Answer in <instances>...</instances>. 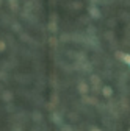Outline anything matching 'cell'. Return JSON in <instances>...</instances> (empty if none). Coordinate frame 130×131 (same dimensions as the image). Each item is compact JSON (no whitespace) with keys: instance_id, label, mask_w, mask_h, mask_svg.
Listing matches in <instances>:
<instances>
[{"instance_id":"6da1fadb","label":"cell","mask_w":130,"mask_h":131,"mask_svg":"<svg viewBox=\"0 0 130 131\" xmlns=\"http://www.w3.org/2000/svg\"><path fill=\"white\" fill-rule=\"evenodd\" d=\"M89 14L92 16L94 19H99V17H100V11L97 9L96 6H91V8H89Z\"/></svg>"},{"instance_id":"7a4b0ae2","label":"cell","mask_w":130,"mask_h":131,"mask_svg":"<svg viewBox=\"0 0 130 131\" xmlns=\"http://www.w3.org/2000/svg\"><path fill=\"white\" fill-rule=\"evenodd\" d=\"M88 89H89V86H88L86 83H80V84H78V92H80V94H86Z\"/></svg>"},{"instance_id":"3957f363","label":"cell","mask_w":130,"mask_h":131,"mask_svg":"<svg viewBox=\"0 0 130 131\" xmlns=\"http://www.w3.org/2000/svg\"><path fill=\"white\" fill-rule=\"evenodd\" d=\"M102 94H104L105 97H111V95H113V89H111L110 86H105L104 91H102Z\"/></svg>"},{"instance_id":"277c9868","label":"cell","mask_w":130,"mask_h":131,"mask_svg":"<svg viewBox=\"0 0 130 131\" xmlns=\"http://www.w3.org/2000/svg\"><path fill=\"white\" fill-rule=\"evenodd\" d=\"M5 48H6V44H5L3 41H0V53L5 52Z\"/></svg>"},{"instance_id":"5b68a950","label":"cell","mask_w":130,"mask_h":131,"mask_svg":"<svg viewBox=\"0 0 130 131\" xmlns=\"http://www.w3.org/2000/svg\"><path fill=\"white\" fill-rule=\"evenodd\" d=\"M91 131H100V128H92Z\"/></svg>"},{"instance_id":"8992f818","label":"cell","mask_w":130,"mask_h":131,"mask_svg":"<svg viewBox=\"0 0 130 131\" xmlns=\"http://www.w3.org/2000/svg\"><path fill=\"white\" fill-rule=\"evenodd\" d=\"M127 64H128V66H130V61H128V62H127Z\"/></svg>"}]
</instances>
